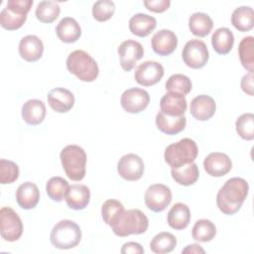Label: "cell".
<instances>
[{
	"label": "cell",
	"instance_id": "1",
	"mask_svg": "<svg viewBox=\"0 0 254 254\" xmlns=\"http://www.w3.org/2000/svg\"><path fill=\"white\" fill-rule=\"evenodd\" d=\"M249 191L248 183L242 178H231L219 189L216 204L219 210L227 215L236 213L242 206Z\"/></svg>",
	"mask_w": 254,
	"mask_h": 254
},
{
	"label": "cell",
	"instance_id": "2",
	"mask_svg": "<svg viewBox=\"0 0 254 254\" xmlns=\"http://www.w3.org/2000/svg\"><path fill=\"white\" fill-rule=\"evenodd\" d=\"M66 68L79 80L85 82L95 80L99 73L95 60L82 50H75L68 55L66 59Z\"/></svg>",
	"mask_w": 254,
	"mask_h": 254
},
{
	"label": "cell",
	"instance_id": "3",
	"mask_svg": "<svg viewBox=\"0 0 254 254\" xmlns=\"http://www.w3.org/2000/svg\"><path fill=\"white\" fill-rule=\"evenodd\" d=\"M149 226V219L140 209H128L119 215L117 220L111 225L115 235L126 237L131 234H142Z\"/></svg>",
	"mask_w": 254,
	"mask_h": 254
},
{
	"label": "cell",
	"instance_id": "4",
	"mask_svg": "<svg viewBox=\"0 0 254 254\" xmlns=\"http://www.w3.org/2000/svg\"><path fill=\"white\" fill-rule=\"evenodd\" d=\"M60 158L68 179L79 182L84 178L86 154L81 147L77 145H67L62 150Z\"/></svg>",
	"mask_w": 254,
	"mask_h": 254
},
{
	"label": "cell",
	"instance_id": "5",
	"mask_svg": "<svg viewBox=\"0 0 254 254\" xmlns=\"http://www.w3.org/2000/svg\"><path fill=\"white\" fill-rule=\"evenodd\" d=\"M50 240L52 245L58 249L73 248L81 240L80 227L72 220H61L53 227Z\"/></svg>",
	"mask_w": 254,
	"mask_h": 254
},
{
	"label": "cell",
	"instance_id": "6",
	"mask_svg": "<svg viewBox=\"0 0 254 254\" xmlns=\"http://www.w3.org/2000/svg\"><path fill=\"white\" fill-rule=\"evenodd\" d=\"M198 154L196 143L190 138H183L177 143L169 145L164 153L166 163L174 168H179L192 163Z\"/></svg>",
	"mask_w": 254,
	"mask_h": 254
},
{
	"label": "cell",
	"instance_id": "7",
	"mask_svg": "<svg viewBox=\"0 0 254 254\" xmlns=\"http://www.w3.org/2000/svg\"><path fill=\"white\" fill-rule=\"evenodd\" d=\"M33 3V0H9L0 13L1 27L9 31L21 28Z\"/></svg>",
	"mask_w": 254,
	"mask_h": 254
},
{
	"label": "cell",
	"instance_id": "8",
	"mask_svg": "<svg viewBox=\"0 0 254 254\" xmlns=\"http://www.w3.org/2000/svg\"><path fill=\"white\" fill-rule=\"evenodd\" d=\"M0 232L1 237L8 242L18 240L23 233L20 216L9 206H4L0 210Z\"/></svg>",
	"mask_w": 254,
	"mask_h": 254
},
{
	"label": "cell",
	"instance_id": "9",
	"mask_svg": "<svg viewBox=\"0 0 254 254\" xmlns=\"http://www.w3.org/2000/svg\"><path fill=\"white\" fill-rule=\"evenodd\" d=\"M182 58L184 63L190 68H201L203 67L209 58V53L204 42L192 39L186 43Z\"/></svg>",
	"mask_w": 254,
	"mask_h": 254
},
{
	"label": "cell",
	"instance_id": "10",
	"mask_svg": "<svg viewBox=\"0 0 254 254\" xmlns=\"http://www.w3.org/2000/svg\"><path fill=\"white\" fill-rule=\"evenodd\" d=\"M144 201L150 210L161 212L172 201V191L169 187L163 184L152 185L145 192Z\"/></svg>",
	"mask_w": 254,
	"mask_h": 254
},
{
	"label": "cell",
	"instance_id": "11",
	"mask_svg": "<svg viewBox=\"0 0 254 254\" xmlns=\"http://www.w3.org/2000/svg\"><path fill=\"white\" fill-rule=\"evenodd\" d=\"M150 102L149 93L138 87H132L125 90L120 98L122 108L128 113H139L145 110Z\"/></svg>",
	"mask_w": 254,
	"mask_h": 254
},
{
	"label": "cell",
	"instance_id": "12",
	"mask_svg": "<svg viewBox=\"0 0 254 254\" xmlns=\"http://www.w3.org/2000/svg\"><path fill=\"white\" fill-rule=\"evenodd\" d=\"M145 166L143 160L135 154H127L121 157L117 164V172L126 181L134 182L142 178Z\"/></svg>",
	"mask_w": 254,
	"mask_h": 254
},
{
	"label": "cell",
	"instance_id": "13",
	"mask_svg": "<svg viewBox=\"0 0 254 254\" xmlns=\"http://www.w3.org/2000/svg\"><path fill=\"white\" fill-rule=\"evenodd\" d=\"M118 55L120 59L121 67L125 71L131 70L136 63L144 56V49L142 45L134 40H127L122 42L118 47Z\"/></svg>",
	"mask_w": 254,
	"mask_h": 254
},
{
	"label": "cell",
	"instance_id": "14",
	"mask_svg": "<svg viewBox=\"0 0 254 254\" xmlns=\"http://www.w3.org/2000/svg\"><path fill=\"white\" fill-rule=\"evenodd\" d=\"M164 75V67L154 61H147L139 64L135 70V80L143 86H151L158 83Z\"/></svg>",
	"mask_w": 254,
	"mask_h": 254
},
{
	"label": "cell",
	"instance_id": "15",
	"mask_svg": "<svg viewBox=\"0 0 254 254\" xmlns=\"http://www.w3.org/2000/svg\"><path fill=\"white\" fill-rule=\"evenodd\" d=\"M205 172L211 177H222L228 174L232 168L230 158L220 152H213L207 155L203 161Z\"/></svg>",
	"mask_w": 254,
	"mask_h": 254
},
{
	"label": "cell",
	"instance_id": "16",
	"mask_svg": "<svg viewBox=\"0 0 254 254\" xmlns=\"http://www.w3.org/2000/svg\"><path fill=\"white\" fill-rule=\"evenodd\" d=\"M153 51L159 56L171 55L178 46V38L176 34L167 29L158 31L151 40Z\"/></svg>",
	"mask_w": 254,
	"mask_h": 254
},
{
	"label": "cell",
	"instance_id": "17",
	"mask_svg": "<svg viewBox=\"0 0 254 254\" xmlns=\"http://www.w3.org/2000/svg\"><path fill=\"white\" fill-rule=\"evenodd\" d=\"M216 109L214 99L206 94H200L195 96L190 105V112L193 118L199 121H205L210 119Z\"/></svg>",
	"mask_w": 254,
	"mask_h": 254
},
{
	"label": "cell",
	"instance_id": "18",
	"mask_svg": "<svg viewBox=\"0 0 254 254\" xmlns=\"http://www.w3.org/2000/svg\"><path fill=\"white\" fill-rule=\"evenodd\" d=\"M48 102L51 108L58 113H65L74 105V96L66 88L56 87L48 94Z\"/></svg>",
	"mask_w": 254,
	"mask_h": 254
},
{
	"label": "cell",
	"instance_id": "19",
	"mask_svg": "<svg viewBox=\"0 0 254 254\" xmlns=\"http://www.w3.org/2000/svg\"><path fill=\"white\" fill-rule=\"evenodd\" d=\"M44 45L42 40L35 35H28L19 43V54L26 62H36L43 56Z\"/></svg>",
	"mask_w": 254,
	"mask_h": 254
},
{
	"label": "cell",
	"instance_id": "20",
	"mask_svg": "<svg viewBox=\"0 0 254 254\" xmlns=\"http://www.w3.org/2000/svg\"><path fill=\"white\" fill-rule=\"evenodd\" d=\"M67 206L74 210H80L87 206L90 200V191L85 185L75 184L68 188L64 197Z\"/></svg>",
	"mask_w": 254,
	"mask_h": 254
},
{
	"label": "cell",
	"instance_id": "21",
	"mask_svg": "<svg viewBox=\"0 0 254 254\" xmlns=\"http://www.w3.org/2000/svg\"><path fill=\"white\" fill-rule=\"evenodd\" d=\"M188 104L184 95L168 92L160 100L161 111L169 116H182L187 110Z\"/></svg>",
	"mask_w": 254,
	"mask_h": 254
},
{
	"label": "cell",
	"instance_id": "22",
	"mask_svg": "<svg viewBox=\"0 0 254 254\" xmlns=\"http://www.w3.org/2000/svg\"><path fill=\"white\" fill-rule=\"evenodd\" d=\"M16 200L24 209L34 208L40 200V190L37 185L31 182L21 184L16 190Z\"/></svg>",
	"mask_w": 254,
	"mask_h": 254
},
{
	"label": "cell",
	"instance_id": "23",
	"mask_svg": "<svg viewBox=\"0 0 254 254\" xmlns=\"http://www.w3.org/2000/svg\"><path fill=\"white\" fill-rule=\"evenodd\" d=\"M186 123L187 118L185 115L169 116L162 111H159L156 115L157 128L167 135H176L182 132L186 127Z\"/></svg>",
	"mask_w": 254,
	"mask_h": 254
},
{
	"label": "cell",
	"instance_id": "24",
	"mask_svg": "<svg viewBox=\"0 0 254 254\" xmlns=\"http://www.w3.org/2000/svg\"><path fill=\"white\" fill-rule=\"evenodd\" d=\"M58 38L64 43H74L81 36L79 24L71 17L63 18L56 27Z\"/></svg>",
	"mask_w": 254,
	"mask_h": 254
},
{
	"label": "cell",
	"instance_id": "25",
	"mask_svg": "<svg viewBox=\"0 0 254 254\" xmlns=\"http://www.w3.org/2000/svg\"><path fill=\"white\" fill-rule=\"evenodd\" d=\"M46 116L45 103L40 99H30L22 106V118L29 125H38Z\"/></svg>",
	"mask_w": 254,
	"mask_h": 254
},
{
	"label": "cell",
	"instance_id": "26",
	"mask_svg": "<svg viewBox=\"0 0 254 254\" xmlns=\"http://www.w3.org/2000/svg\"><path fill=\"white\" fill-rule=\"evenodd\" d=\"M167 221L173 229H185L190 221V210L189 206L183 202L175 203L168 212Z\"/></svg>",
	"mask_w": 254,
	"mask_h": 254
},
{
	"label": "cell",
	"instance_id": "27",
	"mask_svg": "<svg viewBox=\"0 0 254 254\" xmlns=\"http://www.w3.org/2000/svg\"><path fill=\"white\" fill-rule=\"evenodd\" d=\"M156 19L143 13L135 14L129 20V29L131 33L141 38L147 37L156 28Z\"/></svg>",
	"mask_w": 254,
	"mask_h": 254
},
{
	"label": "cell",
	"instance_id": "28",
	"mask_svg": "<svg viewBox=\"0 0 254 254\" xmlns=\"http://www.w3.org/2000/svg\"><path fill=\"white\" fill-rule=\"evenodd\" d=\"M172 178L181 186H190L193 185L199 177L198 167L195 163H189L179 168H174L171 170Z\"/></svg>",
	"mask_w": 254,
	"mask_h": 254
},
{
	"label": "cell",
	"instance_id": "29",
	"mask_svg": "<svg viewBox=\"0 0 254 254\" xmlns=\"http://www.w3.org/2000/svg\"><path fill=\"white\" fill-rule=\"evenodd\" d=\"M233 44L234 36L228 28H218L211 36V45L213 50L219 55L228 54L232 50Z\"/></svg>",
	"mask_w": 254,
	"mask_h": 254
},
{
	"label": "cell",
	"instance_id": "30",
	"mask_svg": "<svg viewBox=\"0 0 254 254\" xmlns=\"http://www.w3.org/2000/svg\"><path fill=\"white\" fill-rule=\"evenodd\" d=\"M231 24L240 32L250 31L254 26V11L249 6L236 8L231 15Z\"/></svg>",
	"mask_w": 254,
	"mask_h": 254
},
{
	"label": "cell",
	"instance_id": "31",
	"mask_svg": "<svg viewBox=\"0 0 254 254\" xmlns=\"http://www.w3.org/2000/svg\"><path fill=\"white\" fill-rule=\"evenodd\" d=\"M213 27L211 18L202 12L193 13L189 19V28L192 35L196 37L207 36Z\"/></svg>",
	"mask_w": 254,
	"mask_h": 254
},
{
	"label": "cell",
	"instance_id": "32",
	"mask_svg": "<svg viewBox=\"0 0 254 254\" xmlns=\"http://www.w3.org/2000/svg\"><path fill=\"white\" fill-rule=\"evenodd\" d=\"M177 246V238L170 232H160L151 240L150 248L156 254L172 252Z\"/></svg>",
	"mask_w": 254,
	"mask_h": 254
},
{
	"label": "cell",
	"instance_id": "33",
	"mask_svg": "<svg viewBox=\"0 0 254 254\" xmlns=\"http://www.w3.org/2000/svg\"><path fill=\"white\" fill-rule=\"evenodd\" d=\"M238 55L244 68L249 72L254 69V38L252 36L245 37L238 46Z\"/></svg>",
	"mask_w": 254,
	"mask_h": 254
},
{
	"label": "cell",
	"instance_id": "34",
	"mask_svg": "<svg viewBox=\"0 0 254 254\" xmlns=\"http://www.w3.org/2000/svg\"><path fill=\"white\" fill-rule=\"evenodd\" d=\"M216 235V227L208 219H198L191 230L192 239L198 242H208Z\"/></svg>",
	"mask_w": 254,
	"mask_h": 254
},
{
	"label": "cell",
	"instance_id": "35",
	"mask_svg": "<svg viewBox=\"0 0 254 254\" xmlns=\"http://www.w3.org/2000/svg\"><path fill=\"white\" fill-rule=\"evenodd\" d=\"M68 183L62 177L51 178L46 185V191L48 196L54 201H62L68 190Z\"/></svg>",
	"mask_w": 254,
	"mask_h": 254
},
{
	"label": "cell",
	"instance_id": "36",
	"mask_svg": "<svg viewBox=\"0 0 254 254\" xmlns=\"http://www.w3.org/2000/svg\"><path fill=\"white\" fill-rule=\"evenodd\" d=\"M61 8L56 1H41L36 8V17L42 23H52L60 15Z\"/></svg>",
	"mask_w": 254,
	"mask_h": 254
},
{
	"label": "cell",
	"instance_id": "37",
	"mask_svg": "<svg viewBox=\"0 0 254 254\" xmlns=\"http://www.w3.org/2000/svg\"><path fill=\"white\" fill-rule=\"evenodd\" d=\"M165 86L169 92H175L185 96L190 92L192 85L190 79L187 75L175 73L168 78Z\"/></svg>",
	"mask_w": 254,
	"mask_h": 254
},
{
	"label": "cell",
	"instance_id": "38",
	"mask_svg": "<svg viewBox=\"0 0 254 254\" xmlns=\"http://www.w3.org/2000/svg\"><path fill=\"white\" fill-rule=\"evenodd\" d=\"M124 211L123 204L117 199H107L101 206V215L104 222L111 226Z\"/></svg>",
	"mask_w": 254,
	"mask_h": 254
},
{
	"label": "cell",
	"instance_id": "39",
	"mask_svg": "<svg viewBox=\"0 0 254 254\" xmlns=\"http://www.w3.org/2000/svg\"><path fill=\"white\" fill-rule=\"evenodd\" d=\"M238 135L247 141L254 139V115L253 113H244L240 115L235 123Z\"/></svg>",
	"mask_w": 254,
	"mask_h": 254
},
{
	"label": "cell",
	"instance_id": "40",
	"mask_svg": "<svg viewBox=\"0 0 254 254\" xmlns=\"http://www.w3.org/2000/svg\"><path fill=\"white\" fill-rule=\"evenodd\" d=\"M115 12V5L110 0L96 1L92 6V16L98 22H105L109 20Z\"/></svg>",
	"mask_w": 254,
	"mask_h": 254
},
{
	"label": "cell",
	"instance_id": "41",
	"mask_svg": "<svg viewBox=\"0 0 254 254\" xmlns=\"http://www.w3.org/2000/svg\"><path fill=\"white\" fill-rule=\"evenodd\" d=\"M19 178V167L16 163L1 159L0 160V184L7 185L16 182Z\"/></svg>",
	"mask_w": 254,
	"mask_h": 254
},
{
	"label": "cell",
	"instance_id": "42",
	"mask_svg": "<svg viewBox=\"0 0 254 254\" xmlns=\"http://www.w3.org/2000/svg\"><path fill=\"white\" fill-rule=\"evenodd\" d=\"M143 3L148 10L155 13H162L171 5L170 0H145Z\"/></svg>",
	"mask_w": 254,
	"mask_h": 254
},
{
	"label": "cell",
	"instance_id": "43",
	"mask_svg": "<svg viewBox=\"0 0 254 254\" xmlns=\"http://www.w3.org/2000/svg\"><path fill=\"white\" fill-rule=\"evenodd\" d=\"M242 90L250 96H253V72H248L243 75L240 82Z\"/></svg>",
	"mask_w": 254,
	"mask_h": 254
},
{
	"label": "cell",
	"instance_id": "44",
	"mask_svg": "<svg viewBox=\"0 0 254 254\" xmlns=\"http://www.w3.org/2000/svg\"><path fill=\"white\" fill-rule=\"evenodd\" d=\"M120 252L123 254H127V253L142 254L144 253V248L137 242H127L123 244Z\"/></svg>",
	"mask_w": 254,
	"mask_h": 254
},
{
	"label": "cell",
	"instance_id": "45",
	"mask_svg": "<svg viewBox=\"0 0 254 254\" xmlns=\"http://www.w3.org/2000/svg\"><path fill=\"white\" fill-rule=\"evenodd\" d=\"M183 253H204V249L198 244H190L188 245L182 251Z\"/></svg>",
	"mask_w": 254,
	"mask_h": 254
}]
</instances>
